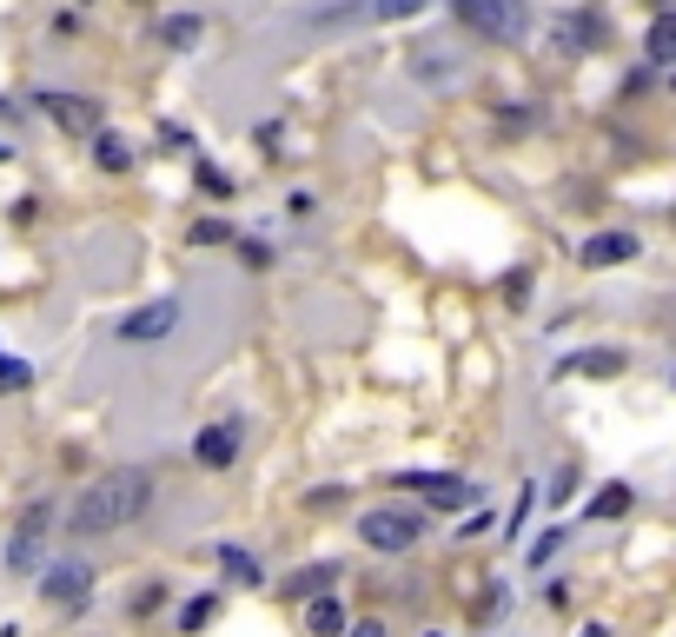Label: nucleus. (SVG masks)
<instances>
[{
	"label": "nucleus",
	"mask_w": 676,
	"mask_h": 637,
	"mask_svg": "<svg viewBox=\"0 0 676 637\" xmlns=\"http://www.w3.org/2000/svg\"><path fill=\"white\" fill-rule=\"evenodd\" d=\"M146 505H153V479H146L139 465H126V472H113V479H100V485L80 492V505H73V538L126 532V525L146 518Z\"/></svg>",
	"instance_id": "1"
},
{
	"label": "nucleus",
	"mask_w": 676,
	"mask_h": 637,
	"mask_svg": "<svg viewBox=\"0 0 676 637\" xmlns=\"http://www.w3.org/2000/svg\"><path fill=\"white\" fill-rule=\"evenodd\" d=\"M46 545H53V505L40 499V505L20 512V525H13V538H7V572H13V578L46 572Z\"/></svg>",
	"instance_id": "2"
},
{
	"label": "nucleus",
	"mask_w": 676,
	"mask_h": 637,
	"mask_svg": "<svg viewBox=\"0 0 676 637\" xmlns=\"http://www.w3.org/2000/svg\"><path fill=\"white\" fill-rule=\"evenodd\" d=\"M451 7H458V20L478 27L485 40H524V27H531L524 0H451Z\"/></svg>",
	"instance_id": "3"
},
{
	"label": "nucleus",
	"mask_w": 676,
	"mask_h": 637,
	"mask_svg": "<svg viewBox=\"0 0 676 637\" xmlns=\"http://www.w3.org/2000/svg\"><path fill=\"white\" fill-rule=\"evenodd\" d=\"M358 538H365L372 552H412V545L425 538V518H418V512H398V505H378V512H365Z\"/></svg>",
	"instance_id": "4"
},
{
	"label": "nucleus",
	"mask_w": 676,
	"mask_h": 637,
	"mask_svg": "<svg viewBox=\"0 0 676 637\" xmlns=\"http://www.w3.org/2000/svg\"><path fill=\"white\" fill-rule=\"evenodd\" d=\"M33 106H40L60 133H80V140L106 133V106H100V100H86V93H40Z\"/></svg>",
	"instance_id": "5"
},
{
	"label": "nucleus",
	"mask_w": 676,
	"mask_h": 637,
	"mask_svg": "<svg viewBox=\"0 0 676 637\" xmlns=\"http://www.w3.org/2000/svg\"><path fill=\"white\" fill-rule=\"evenodd\" d=\"M405 492H418L425 505H438V512H465L471 499H478V485H465V479H451V472H405L398 479Z\"/></svg>",
	"instance_id": "6"
},
{
	"label": "nucleus",
	"mask_w": 676,
	"mask_h": 637,
	"mask_svg": "<svg viewBox=\"0 0 676 637\" xmlns=\"http://www.w3.org/2000/svg\"><path fill=\"white\" fill-rule=\"evenodd\" d=\"M86 592H93V565H80V558H60V565L40 572V598L46 605H86Z\"/></svg>",
	"instance_id": "7"
},
{
	"label": "nucleus",
	"mask_w": 676,
	"mask_h": 637,
	"mask_svg": "<svg viewBox=\"0 0 676 637\" xmlns=\"http://www.w3.org/2000/svg\"><path fill=\"white\" fill-rule=\"evenodd\" d=\"M179 326V299H159V306H139L133 319H119V339L126 346H146V339H166Z\"/></svg>",
	"instance_id": "8"
},
{
	"label": "nucleus",
	"mask_w": 676,
	"mask_h": 637,
	"mask_svg": "<svg viewBox=\"0 0 676 637\" xmlns=\"http://www.w3.org/2000/svg\"><path fill=\"white\" fill-rule=\"evenodd\" d=\"M193 459H199L206 472H226V465L239 459V419H219V425H206V432L193 439Z\"/></svg>",
	"instance_id": "9"
},
{
	"label": "nucleus",
	"mask_w": 676,
	"mask_h": 637,
	"mask_svg": "<svg viewBox=\"0 0 676 637\" xmlns=\"http://www.w3.org/2000/svg\"><path fill=\"white\" fill-rule=\"evenodd\" d=\"M624 259H637V233H591V239L578 246V266H591V273L624 266Z\"/></svg>",
	"instance_id": "10"
},
{
	"label": "nucleus",
	"mask_w": 676,
	"mask_h": 637,
	"mask_svg": "<svg viewBox=\"0 0 676 637\" xmlns=\"http://www.w3.org/2000/svg\"><path fill=\"white\" fill-rule=\"evenodd\" d=\"M624 366H631L624 346H584V352H571L558 372H564V379H617Z\"/></svg>",
	"instance_id": "11"
},
{
	"label": "nucleus",
	"mask_w": 676,
	"mask_h": 637,
	"mask_svg": "<svg viewBox=\"0 0 676 637\" xmlns=\"http://www.w3.org/2000/svg\"><path fill=\"white\" fill-rule=\"evenodd\" d=\"M551 40H558V53H584V47H604V20H591V13H564V20L551 27Z\"/></svg>",
	"instance_id": "12"
},
{
	"label": "nucleus",
	"mask_w": 676,
	"mask_h": 637,
	"mask_svg": "<svg viewBox=\"0 0 676 637\" xmlns=\"http://www.w3.org/2000/svg\"><path fill=\"white\" fill-rule=\"evenodd\" d=\"M212 565H219L232 585H246V592H259V585H266V572H259V565L239 552V545H219V552H212Z\"/></svg>",
	"instance_id": "13"
},
{
	"label": "nucleus",
	"mask_w": 676,
	"mask_h": 637,
	"mask_svg": "<svg viewBox=\"0 0 676 637\" xmlns=\"http://www.w3.org/2000/svg\"><path fill=\"white\" fill-rule=\"evenodd\" d=\"M644 53H651V66H676V13H657V20H651Z\"/></svg>",
	"instance_id": "14"
},
{
	"label": "nucleus",
	"mask_w": 676,
	"mask_h": 637,
	"mask_svg": "<svg viewBox=\"0 0 676 637\" xmlns=\"http://www.w3.org/2000/svg\"><path fill=\"white\" fill-rule=\"evenodd\" d=\"M305 631L312 637H345V605H339V598H312V605H305Z\"/></svg>",
	"instance_id": "15"
},
{
	"label": "nucleus",
	"mask_w": 676,
	"mask_h": 637,
	"mask_svg": "<svg viewBox=\"0 0 676 637\" xmlns=\"http://www.w3.org/2000/svg\"><path fill=\"white\" fill-rule=\"evenodd\" d=\"M159 47H173V53L199 47V13H166L159 20Z\"/></svg>",
	"instance_id": "16"
},
{
	"label": "nucleus",
	"mask_w": 676,
	"mask_h": 637,
	"mask_svg": "<svg viewBox=\"0 0 676 637\" xmlns=\"http://www.w3.org/2000/svg\"><path fill=\"white\" fill-rule=\"evenodd\" d=\"M93 160H100V173H133V146L119 133H93Z\"/></svg>",
	"instance_id": "17"
},
{
	"label": "nucleus",
	"mask_w": 676,
	"mask_h": 637,
	"mask_svg": "<svg viewBox=\"0 0 676 637\" xmlns=\"http://www.w3.org/2000/svg\"><path fill=\"white\" fill-rule=\"evenodd\" d=\"M624 512H631V485H604L591 499V518H624Z\"/></svg>",
	"instance_id": "18"
},
{
	"label": "nucleus",
	"mask_w": 676,
	"mask_h": 637,
	"mask_svg": "<svg viewBox=\"0 0 676 637\" xmlns=\"http://www.w3.org/2000/svg\"><path fill=\"white\" fill-rule=\"evenodd\" d=\"M332 578H339V565H319V572H299L285 592H299V598H325V585H332Z\"/></svg>",
	"instance_id": "19"
},
{
	"label": "nucleus",
	"mask_w": 676,
	"mask_h": 637,
	"mask_svg": "<svg viewBox=\"0 0 676 637\" xmlns=\"http://www.w3.org/2000/svg\"><path fill=\"white\" fill-rule=\"evenodd\" d=\"M27 386H33V366H27V359H7V352H0V392H27Z\"/></svg>",
	"instance_id": "20"
},
{
	"label": "nucleus",
	"mask_w": 676,
	"mask_h": 637,
	"mask_svg": "<svg viewBox=\"0 0 676 637\" xmlns=\"http://www.w3.org/2000/svg\"><path fill=\"white\" fill-rule=\"evenodd\" d=\"M531 505H538V492L524 485V492H518V505H511V518H505V538H518V532L531 525Z\"/></svg>",
	"instance_id": "21"
},
{
	"label": "nucleus",
	"mask_w": 676,
	"mask_h": 637,
	"mask_svg": "<svg viewBox=\"0 0 676 637\" xmlns=\"http://www.w3.org/2000/svg\"><path fill=\"white\" fill-rule=\"evenodd\" d=\"M431 0H378L372 7V20H412V13H425Z\"/></svg>",
	"instance_id": "22"
},
{
	"label": "nucleus",
	"mask_w": 676,
	"mask_h": 637,
	"mask_svg": "<svg viewBox=\"0 0 676 637\" xmlns=\"http://www.w3.org/2000/svg\"><path fill=\"white\" fill-rule=\"evenodd\" d=\"M193 239H199V246H226V239H232V219H199Z\"/></svg>",
	"instance_id": "23"
},
{
	"label": "nucleus",
	"mask_w": 676,
	"mask_h": 637,
	"mask_svg": "<svg viewBox=\"0 0 676 637\" xmlns=\"http://www.w3.org/2000/svg\"><path fill=\"white\" fill-rule=\"evenodd\" d=\"M206 618H212V598H193V605H186V612H179V625H186V631H199V625H206Z\"/></svg>",
	"instance_id": "24"
},
{
	"label": "nucleus",
	"mask_w": 676,
	"mask_h": 637,
	"mask_svg": "<svg viewBox=\"0 0 676 637\" xmlns=\"http://www.w3.org/2000/svg\"><path fill=\"white\" fill-rule=\"evenodd\" d=\"M558 545H564V525H558V532H544V538H538V545H531V565H544V558H551V552H558Z\"/></svg>",
	"instance_id": "25"
},
{
	"label": "nucleus",
	"mask_w": 676,
	"mask_h": 637,
	"mask_svg": "<svg viewBox=\"0 0 676 637\" xmlns=\"http://www.w3.org/2000/svg\"><path fill=\"white\" fill-rule=\"evenodd\" d=\"M571 492H578V472H558V479H551V499H558V505H564V499H571Z\"/></svg>",
	"instance_id": "26"
},
{
	"label": "nucleus",
	"mask_w": 676,
	"mask_h": 637,
	"mask_svg": "<svg viewBox=\"0 0 676 637\" xmlns=\"http://www.w3.org/2000/svg\"><path fill=\"white\" fill-rule=\"evenodd\" d=\"M345 637H385V625H352Z\"/></svg>",
	"instance_id": "27"
},
{
	"label": "nucleus",
	"mask_w": 676,
	"mask_h": 637,
	"mask_svg": "<svg viewBox=\"0 0 676 637\" xmlns=\"http://www.w3.org/2000/svg\"><path fill=\"white\" fill-rule=\"evenodd\" d=\"M584 637H611V631H604V625H584Z\"/></svg>",
	"instance_id": "28"
},
{
	"label": "nucleus",
	"mask_w": 676,
	"mask_h": 637,
	"mask_svg": "<svg viewBox=\"0 0 676 637\" xmlns=\"http://www.w3.org/2000/svg\"><path fill=\"white\" fill-rule=\"evenodd\" d=\"M0 160H7V140H0Z\"/></svg>",
	"instance_id": "29"
},
{
	"label": "nucleus",
	"mask_w": 676,
	"mask_h": 637,
	"mask_svg": "<svg viewBox=\"0 0 676 637\" xmlns=\"http://www.w3.org/2000/svg\"><path fill=\"white\" fill-rule=\"evenodd\" d=\"M670 93H676V73H670Z\"/></svg>",
	"instance_id": "30"
},
{
	"label": "nucleus",
	"mask_w": 676,
	"mask_h": 637,
	"mask_svg": "<svg viewBox=\"0 0 676 637\" xmlns=\"http://www.w3.org/2000/svg\"><path fill=\"white\" fill-rule=\"evenodd\" d=\"M0 113H7V100H0Z\"/></svg>",
	"instance_id": "31"
},
{
	"label": "nucleus",
	"mask_w": 676,
	"mask_h": 637,
	"mask_svg": "<svg viewBox=\"0 0 676 637\" xmlns=\"http://www.w3.org/2000/svg\"><path fill=\"white\" fill-rule=\"evenodd\" d=\"M670 386H676V379H670Z\"/></svg>",
	"instance_id": "32"
}]
</instances>
